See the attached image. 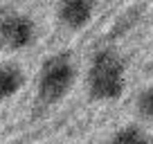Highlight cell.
Segmentation results:
<instances>
[{"mask_svg":"<svg viewBox=\"0 0 153 144\" xmlns=\"http://www.w3.org/2000/svg\"><path fill=\"white\" fill-rule=\"evenodd\" d=\"M137 113L146 122H153V83L140 90V95H137Z\"/></svg>","mask_w":153,"mask_h":144,"instance_id":"52a82bcc","label":"cell"},{"mask_svg":"<svg viewBox=\"0 0 153 144\" xmlns=\"http://www.w3.org/2000/svg\"><path fill=\"white\" fill-rule=\"evenodd\" d=\"M86 90L95 101H115L126 90V61L113 45L97 48L86 72Z\"/></svg>","mask_w":153,"mask_h":144,"instance_id":"6da1fadb","label":"cell"},{"mask_svg":"<svg viewBox=\"0 0 153 144\" xmlns=\"http://www.w3.org/2000/svg\"><path fill=\"white\" fill-rule=\"evenodd\" d=\"M25 86V72L18 63L2 61L0 63V104L16 97Z\"/></svg>","mask_w":153,"mask_h":144,"instance_id":"5b68a950","label":"cell"},{"mask_svg":"<svg viewBox=\"0 0 153 144\" xmlns=\"http://www.w3.org/2000/svg\"><path fill=\"white\" fill-rule=\"evenodd\" d=\"M56 18L70 32L86 29L95 18V2H90V0H63L56 5Z\"/></svg>","mask_w":153,"mask_h":144,"instance_id":"277c9868","label":"cell"},{"mask_svg":"<svg viewBox=\"0 0 153 144\" xmlns=\"http://www.w3.org/2000/svg\"><path fill=\"white\" fill-rule=\"evenodd\" d=\"M76 81V65L68 52H56L48 56L36 77V97L41 104H59Z\"/></svg>","mask_w":153,"mask_h":144,"instance_id":"7a4b0ae2","label":"cell"},{"mask_svg":"<svg viewBox=\"0 0 153 144\" xmlns=\"http://www.w3.org/2000/svg\"><path fill=\"white\" fill-rule=\"evenodd\" d=\"M5 11H7V9H2V7H0V18H2V16H5Z\"/></svg>","mask_w":153,"mask_h":144,"instance_id":"ba28073f","label":"cell"},{"mask_svg":"<svg viewBox=\"0 0 153 144\" xmlns=\"http://www.w3.org/2000/svg\"><path fill=\"white\" fill-rule=\"evenodd\" d=\"M108 144H151V137H149V133L142 126L126 124L110 135Z\"/></svg>","mask_w":153,"mask_h":144,"instance_id":"8992f818","label":"cell"},{"mask_svg":"<svg viewBox=\"0 0 153 144\" xmlns=\"http://www.w3.org/2000/svg\"><path fill=\"white\" fill-rule=\"evenodd\" d=\"M36 41V23L23 11H5L0 18V45L11 52L27 50Z\"/></svg>","mask_w":153,"mask_h":144,"instance_id":"3957f363","label":"cell"}]
</instances>
